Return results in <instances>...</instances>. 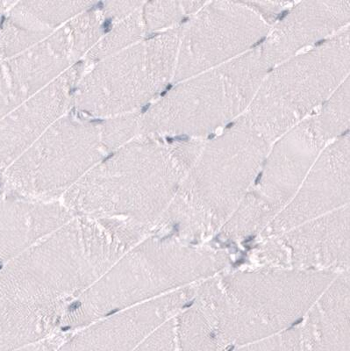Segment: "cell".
I'll list each match as a JSON object with an SVG mask.
<instances>
[{
    "mask_svg": "<svg viewBox=\"0 0 350 351\" xmlns=\"http://www.w3.org/2000/svg\"><path fill=\"white\" fill-rule=\"evenodd\" d=\"M103 147L95 126L61 118L8 168V184L27 192L62 189L98 162Z\"/></svg>",
    "mask_w": 350,
    "mask_h": 351,
    "instance_id": "9c48e42d",
    "label": "cell"
},
{
    "mask_svg": "<svg viewBox=\"0 0 350 351\" xmlns=\"http://www.w3.org/2000/svg\"><path fill=\"white\" fill-rule=\"evenodd\" d=\"M258 254L266 267L336 272L349 267V206L266 238Z\"/></svg>",
    "mask_w": 350,
    "mask_h": 351,
    "instance_id": "30bf717a",
    "label": "cell"
},
{
    "mask_svg": "<svg viewBox=\"0 0 350 351\" xmlns=\"http://www.w3.org/2000/svg\"><path fill=\"white\" fill-rule=\"evenodd\" d=\"M3 9H4V8H3V3L0 2V16H1Z\"/></svg>",
    "mask_w": 350,
    "mask_h": 351,
    "instance_id": "7402d4cb",
    "label": "cell"
},
{
    "mask_svg": "<svg viewBox=\"0 0 350 351\" xmlns=\"http://www.w3.org/2000/svg\"><path fill=\"white\" fill-rule=\"evenodd\" d=\"M349 134L325 147L295 197L271 222L262 237L279 236L298 226L348 206Z\"/></svg>",
    "mask_w": 350,
    "mask_h": 351,
    "instance_id": "8fae6325",
    "label": "cell"
},
{
    "mask_svg": "<svg viewBox=\"0 0 350 351\" xmlns=\"http://www.w3.org/2000/svg\"><path fill=\"white\" fill-rule=\"evenodd\" d=\"M349 18V1L295 2L260 44L262 54L273 69L345 29Z\"/></svg>",
    "mask_w": 350,
    "mask_h": 351,
    "instance_id": "7c38bea8",
    "label": "cell"
},
{
    "mask_svg": "<svg viewBox=\"0 0 350 351\" xmlns=\"http://www.w3.org/2000/svg\"><path fill=\"white\" fill-rule=\"evenodd\" d=\"M182 294L171 293L136 309L134 318L95 326L55 351H133L145 338L183 310Z\"/></svg>",
    "mask_w": 350,
    "mask_h": 351,
    "instance_id": "5bb4252c",
    "label": "cell"
},
{
    "mask_svg": "<svg viewBox=\"0 0 350 351\" xmlns=\"http://www.w3.org/2000/svg\"><path fill=\"white\" fill-rule=\"evenodd\" d=\"M327 144L314 114L275 141L254 184L218 231V239L233 244L262 234L295 197Z\"/></svg>",
    "mask_w": 350,
    "mask_h": 351,
    "instance_id": "8992f818",
    "label": "cell"
},
{
    "mask_svg": "<svg viewBox=\"0 0 350 351\" xmlns=\"http://www.w3.org/2000/svg\"><path fill=\"white\" fill-rule=\"evenodd\" d=\"M271 28L250 2H206L183 26L174 80L180 82L251 51Z\"/></svg>",
    "mask_w": 350,
    "mask_h": 351,
    "instance_id": "ba28073f",
    "label": "cell"
},
{
    "mask_svg": "<svg viewBox=\"0 0 350 351\" xmlns=\"http://www.w3.org/2000/svg\"><path fill=\"white\" fill-rule=\"evenodd\" d=\"M349 274L336 276L306 313L303 351H349Z\"/></svg>",
    "mask_w": 350,
    "mask_h": 351,
    "instance_id": "9a60e30c",
    "label": "cell"
},
{
    "mask_svg": "<svg viewBox=\"0 0 350 351\" xmlns=\"http://www.w3.org/2000/svg\"><path fill=\"white\" fill-rule=\"evenodd\" d=\"M349 27L268 71L245 117L271 143L320 109L349 77Z\"/></svg>",
    "mask_w": 350,
    "mask_h": 351,
    "instance_id": "5b68a950",
    "label": "cell"
},
{
    "mask_svg": "<svg viewBox=\"0 0 350 351\" xmlns=\"http://www.w3.org/2000/svg\"><path fill=\"white\" fill-rule=\"evenodd\" d=\"M271 144L245 115L205 140L165 212L171 234L202 245L220 231L254 184Z\"/></svg>",
    "mask_w": 350,
    "mask_h": 351,
    "instance_id": "7a4b0ae2",
    "label": "cell"
},
{
    "mask_svg": "<svg viewBox=\"0 0 350 351\" xmlns=\"http://www.w3.org/2000/svg\"><path fill=\"white\" fill-rule=\"evenodd\" d=\"M338 274L265 267L208 278L195 302L228 347L265 339L304 317Z\"/></svg>",
    "mask_w": 350,
    "mask_h": 351,
    "instance_id": "6da1fadb",
    "label": "cell"
},
{
    "mask_svg": "<svg viewBox=\"0 0 350 351\" xmlns=\"http://www.w3.org/2000/svg\"><path fill=\"white\" fill-rule=\"evenodd\" d=\"M228 351H303L301 328H290L273 337Z\"/></svg>",
    "mask_w": 350,
    "mask_h": 351,
    "instance_id": "d6986e66",
    "label": "cell"
},
{
    "mask_svg": "<svg viewBox=\"0 0 350 351\" xmlns=\"http://www.w3.org/2000/svg\"><path fill=\"white\" fill-rule=\"evenodd\" d=\"M271 69L259 45L180 81L140 119V130L149 136L205 140L245 114Z\"/></svg>",
    "mask_w": 350,
    "mask_h": 351,
    "instance_id": "3957f363",
    "label": "cell"
},
{
    "mask_svg": "<svg viewBox=\"0 0 350 351\" xmlns=\"http://www.w3.org/2000/svg\"><path fill=\"white\" fill-rule=\"evenodd\" d=\"M206 2H150L142 11L147 29L156 30L174 27L187 16H193Z\"/></svg>",
    "mask_w": 350,
    "mask_h": 351,
    "instance_id": "ac0fdd59",
    "label": "cell"
},
{
    "mask_svg": "<svg viewBox=\"0 0 350 351\" xmlns=\"http://www.w3.org/2000/svg\"><path fill=\"white\" fill-rule=\"evenodd\" d=\"M76 78L71 71L65 72L0 119V171L10 167L64 114Z\"/></svg>",
    "mask_w": 350,
    "mask_h": 351,
    "instance_id": "4fadbf2b",
    "label": "cell"
},
{
    "mask_svg": "<svg viewBox=\"0 0 350 351\" xmlns=\"http://www.w3.org/2000/svg\"><path fill=\"white\" fill-rule=\"evenodd\" d=\"M178 351H228V347L204 310L195 302L175 318Z\"/></svg>",
    "mask_w": 350,
    "mask_h": 351,
    "instance_id": "2e32d148",
    "label": "cell"
},
{
    "mask_svg": "<svg viewBox=\"0 0 350 351\" xmlns=\"http://www.w3.org/2000/svg\"><path fill=\"white\" fill-rule=\"evenodd\" d=\"M133 351H178L175 318L155 329Z\"/></svg>",
    "mask_w": 350,
    "mask_h": 351,
    "instance_id": "ffe728a7",
    "label": "cell"
},
{
    "mask_svg": "<svg viewBox=\"0 0 350 351\" xmlns=\"http://www.w3.org/2000/svg\"><path fill=\"white\" fill-rule=\"evenodd\" d=\"M182 31H165L97 66L81 84L80 108L92 114H116L156 98L174 80Z\"/></svg>",
    "mask_w": 350,
    "mask_h": 351,
    "instance_id": "52a82bcc",
    "label": "cell"
},
{
    "mask_svg": "<svg viewBox=\"0 0 350 351\" xmlns=\"http://www.w3.org/2000/svg\"><path fill=\"white\" fill-rule=\"evenodd\" d=\"M204 143L183 138L168 143L146 136L96 166L76 192L86 202L112 203L134 210L143 222L155 221L173 202Z\"/></svg>",
    "mask_w": 350,
    "mask_h": 351,
    "instance_id": "277c9868",
    "label": "cell"
},
{
    "mask_svg": "<svg viewBox=\"0 0 350 351\" xmlns=\"http://www.w3.org/2000/svg\"><path fill=\"white\" fill-rule=\"evenodd\" d=\"M59 343L60 341L55 339L45 340L17 351H55L58 349Z\"/></svg>",
    "mask_w": 350,
    "mask_h": 351,
    "instance_id": "44dd1931",
    "label": "cell"
},
{
    "mask_svg": "<svg viewBox=\"0 0 350 351\" xmlns=\"http://www.w3.org/2000/svg\"><path fill=\"white\" fill-rule=\"evenodd\" d=\"M349 77L315 112L318 132L327 143L349 133L350 121Z\"/></svg>",
    "mask_w": 350,
    "mask_h": 351,
    "instance_id": "e0dca14e",
    "label": "cell"
}]
</instances>
